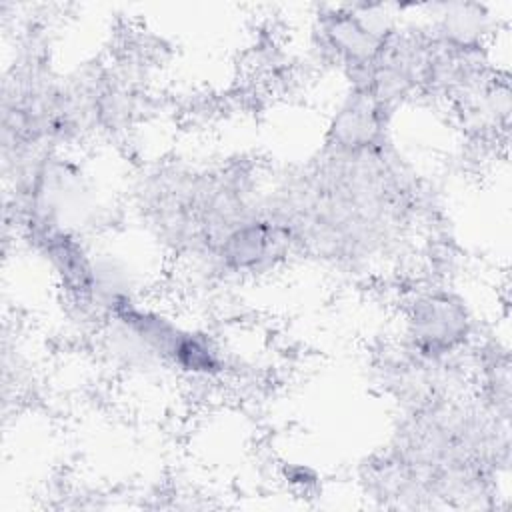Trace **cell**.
Instances as JSON below:
<instances>
[{"label":"cell","mask_w":512,"mask_h":512,"mask_svg":"<svg viewBox=\"0 0 512 512\" xmlns=\"http://www.w3.org/2000/svg\"><path fill=\"white\" fill-rule=\"evenodd\" d=\"M412 334L424 354H444L466 334L464 310L446 296H430L414 310Z\"/></svg>","instance_id":"1"},{"label":"cell","mask_w":512,"mask_h":512,"mask_svg":"<svg viewBox=\"0 0 512 512\" xmlns=\"http://www.w3.org/2000/svg\"><path fill=\"white\" fill-rule=\"evenodd\" d=\"M274 230L262 222H252L238 228L226 244V256L238 266H254L274 252Z\"/></svg>","instance_id":"2"}]
</instances>
